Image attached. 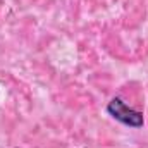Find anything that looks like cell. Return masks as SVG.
<instances>
[{"instance_id": "1", "label": "cell", "mask_w": 148, "mask_h": 148, "mask_svg": "<svg viewBox=\"0 0 148 148\" xmlns=\"http://www.w3.org/2000/svg\"><path fill=\"white\" fill-rule=\"evenodd\" d=\"M107 112L110 114L112 117L115 119V121H119L121 124H124V126H129V127H141L143 126V114L138 110H134V109H131V107H127L121 98H112L110 102H109V105H107Z\"/></svg>"}]
</instances>
